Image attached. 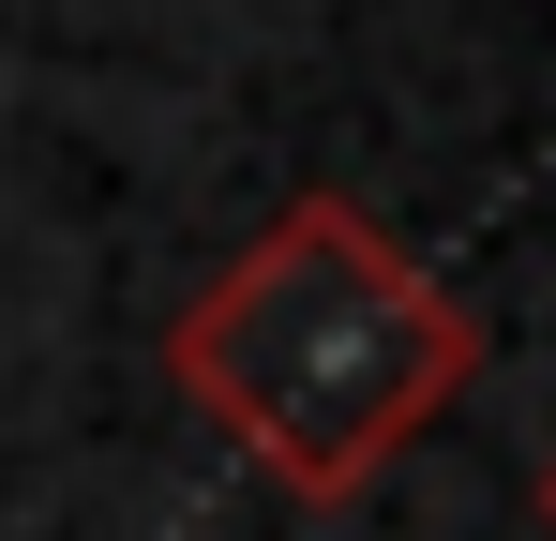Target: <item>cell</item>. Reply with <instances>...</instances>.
Returning <instances> with one entry per match:
<instances>
[{
	"label": "cell",
	"instance_id": "cell-1",
	"mask_svg": "<svg viewBox=\"0 0 556 541\" xmlns=\"http://www.w3.org/2000/svg\"><path fill=\"white\" fill-rule=\"evenodd\" d=\"M166 376L271 466L301 512H346L391 451L481 376V316L346 196H286L166 331Z\"/></svg>",
	"mask_w": 556,
	"mask_h": 541
},
{
	"label": "cell",
	"instance_id": "cell-2",
	"mask_svg": "<svg viewBox=\"0 0 556 541\" xmlns=\"http://www.w3.org/2000/svg\"><path fill=\"white\" fill-rule=\"evenodd\" d=\"M542 541H556V451H542Z\"/></svg>",
	"mask_w": 556,
	"mask_h": 541
}]
</instances>
